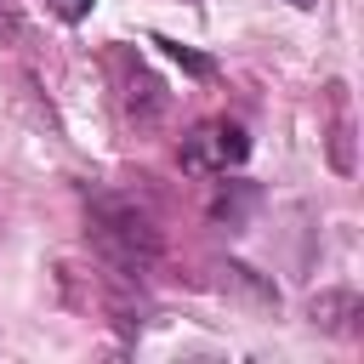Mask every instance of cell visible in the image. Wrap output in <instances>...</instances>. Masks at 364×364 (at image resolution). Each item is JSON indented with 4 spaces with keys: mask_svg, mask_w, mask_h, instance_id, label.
<instances>
[{
    "mask_svg": "<svg viewBox=\"0 0 364 364\" xmlns=\"http://www.w3.org/2000/svg\"><path fill=\"white\" fill-rule=\"evenodd\" d=\"M85 210H91V239H97V250L114 267L142 273L159 256V228H154V216L136 199H119V193H102L97 188V193H85Z\"/></svg>",
    "mask_w": 364,
    "mask_h": 364,
    "instance_id": "1",
    "label": "cell"
},
{
    "mask_svg": "<svg viewBox=\"0 0 364 364\" xmlns=\"http://www.w3.org/2000/svg\"><path fill=\"white\" fill-rule=\"evenodd\" d=\"M245 154H250V136L233 119H210L182 142V165L188 171H228V165H245Z\"/></svg>",
    "mask_w": 364,
    "mask_h": 364,
    "instance_id": "2",
    "label": "cell"
},
{
    "mask_svg": "<svg viewBox=\"0 0 364 364\" xmlns=\"http://www.w3.org/2000/svg\"><path fill=\"white\" fill-rule=\"evenodd\" d=\"M114 68H119V108H125V119L154 125V119L165 114V91H159V80H154L136 57H114Z\"/></svg>",
    "mask_w": 364,
    "mask_h": 364,
    "instance_id": "3",
    "label": "cell"
},
{
    "mask_svg": "<svg viewBox=\"0 0 364 364\" xmlns=\"http://www.w3.org/2000/svg\"><path fill=\"white\" fill-rule=\"evenodd\" d=\"M307 313H313V324H318V330H330V336H353V330H358L353 318H358L364 307H358V296H353V290H324V296H313V307H307Z\"/></svg>",
    "mask_w": 364,
    "mask_h": 364,
    "instance_id": "4",
    "label": "cell"
},
{
    "mask_svg": "<svg viewBox=\"0 0 364 364\" xmlns=\"http://www.w3.org/2000/svg\"><path fill=\"white\" fill-rule=\"evenodd\" d=\"M330 108H336V125H330V159H336V171H353V114H347V85H341V80L330 85Z\"/></svg>",
    "mask_w": 364,
    "mask_h": 364,
    "instance_id": "5",
    "label": "cell"
},
{
    "mask_svg": "<svg viewBox=\"0 0 364 364\" xmlns=\"http://www.w3.org/2000/svg\"><path fill=\"white\" fill-rule=\"evenodd\" d=\"M250 205H256V188H245V182H233V193L222 188V193L210 199V216H216V222H239V216H245Z\"/></svg>",
    "mask_w": 364,
    "mask_h": 364,
    "instance_id": "6",
    "label": "cell"
},
{
    "mask_svg": "<svg viewBox=\"0 0 364 364\" xmlns=\"http://www.w3.org/2000/svg\"><path fill=\"white\" fill-rule=\"evenodd\" d=\"M154 46H165V51H171V57H176L188 74H210V57H193V51H182L176 40H154Z\"/></svg>",
    "mask_w": 364,
    "mask_h": 364,
    "instance_id": "7",
    "label": "cell"
},
{
    "mask_svg": "<svg viewBox=\"0 0 364 364\" xmlns=\"http://www.w3.org/2000/svg\"><path fill=\"white\" fill-rule=\"evenodd\" d=\"M51 11H57L63 23H80V17L91 11V0H51Z\"/></svg>",
    "mask_w": 364,
    "mask_h": 364,
    "instance_id": "8",
    "label": "cell"
},
{
    "mask_svg": "<svg viewBox=\"0 0 364 364\" xmlns=\"http://www.w3.org/2000/svg\"><path fill=\"white\" fill-rule=\"evenodd\" d=\"M290 6H313V0H290Z\"/></svg>",
    "mask_w": 364,
    "mask_h": 364,
    "instance_id": "9",
    "label": "cell"
}]
</instances>
